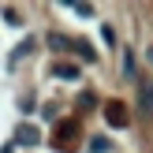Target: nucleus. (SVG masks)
Returning <instances> with one entry per match:
<instances>
[{"mask_svg":"<svg viewBox=\"0 0 153 153\" xmlns=\"http://www.w3.org/2000/svg\"><path fill=\"white\" fill-rule=\"evenodd\" d=\"M0 153H11V146H4V149H0Z\"/></svg>","mask_w":153,"mask_h":153,"instance_id":"8","label":"nucleus"},{"mask_svg":"<svg viewBox=\"0 0 153 153\" xmlns=\"http://www.w3.org/2000/svg\"><path fill=\"white\" fill-rule=\"evenodd\" d=\"M52 75H56V79H79V67H71V64H52Z\"/></svg>","mask_w":153,"mask_h":153,"instance_id":"6","label":"nucleus"},{"mask_svg":"<svg viewBox=\"0 0 153 153\" xmlns=\"http://www.w3.org/2000/svg\"><path fill=\"white\" fill-rule=\"evenodd\" d=\"M71 134H75V123H60V134H56V146H60V149H71Z\"/></svg>","mask_w":153,"mask_h":153,"instance_id":"3","label":"nucleus"},{"mask_svg":"<svg viewBox=\"0 0 153 153\" xmlns=\"http://www.w3.org/2000/svg\"><path fill=\"white\" fill-rule=\"evenodd\" d=\"M105 120H108L112 127H127V116H123V105H116V101H112L108 108H105Z\"/></svg>","mask_w":153,"mask_h":153,"instance_id":"2","label":"nucleus"},{"mask_svg":"<svg viewBox=\"0 0 153 153\" xmlns=\"http://www.w3.org/2000/svg\"><path fill=\"white\" fill-rule=\"evenodd\" d=\"M71 49H75V52H79V56H82V60H86V64H94V60H97V52H94V45H90V41H75V45H71Z\"/></svg>","mask_w":153,"mask_h":153,"instance_id":"5","label":"nucleus"},{"mask_svg":"<svg viewBox=\"0 0 153 153\" xmlns=\"http://www.w3.org/2000/svg\"><path fill=\"white\" fill-rule=\"evenodd\" d=\"M138 101H142V112H146V116H153V82H146V86H142Z\"/></svg>","mask_w":153,"mask_h":153,"instance_id":"4","label":"nucleus"},{"mask_svg":"<svg viewBox=\"0 0 153 153\" xmlns=\"http://www.w3.org/2000/svg\"><path fill=\"white\" fill-rule=\"evenodd\" d=\"M15 146H37V127L19 123V127H15Z\"/></svg>","mask_w":153,"mask_h":153,"instance_id":"1","label":"nucleus"},{"mask_svg":"<svg viewBox=\"0 0 153 153\" xmlns=\"http://www.w3.org/2000/svg\"><path fill=\"white\" fill-rule=\"evenodd\" d=\"M90 149H94V153H108V138H94Z\"/></svg>","mask_w":153,"mask_h":153,"instance_id":"7","label":"nucleus"}]
</instances>
